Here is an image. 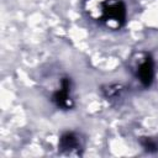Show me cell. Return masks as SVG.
Wrapping results in <instances>:
<instances>
[{
	"label": "cell",
	"instance_id": "1",
	"mask_svg": "<svg viewBox=\"0 0 158 158\" xmlns=\"http://www.w3.org/2000/svg\"><path fill=\"white\" fill-rule=\"evenodd\" d=\"M84 11L95 23L111 30H121L126 25L127 6L125 0H84Z\"/></svg>",
	"mask_w": 158,
	"mask_h": 158
},
{
	"label": "cell",
	"instance_id": "2",
	"mask_svg": "<svg viewBox=\"0 0 158 158\" xmlns=\"http://www.w3.org/2000/svg\"><path fill=\"white\" fill-rule=\"evenodd\" d=\"M130 70L143 85L149 86L154 79V60L147 52H136L130 59Z\"/></svg>",
	"mask_w": 158,
	"mask_h": 158
},
{
	"label": "cell",
	"instance_id": "3",
	"mask_svg": "<svg viewBox=\"0 0 158 158\" xmlns=\"http://www.w3.org/2000/svg\"><path fill=\"white\" fill-rule=\"evenodd\" d=\"M53 104L60 110H70L74 105L73 96H72V80L70 78L65 77L60 80L59 88L52 95Z\"/></svg>",
	"mask_w": 158,
	"mask_h": 158
},
{
	"label": "cell",
	"instance_id": "4",
	"mask_svg": "<svg viewBox=\"0 0 158 158\" xmlns=\"http://www.w3.org/2000/svg\"><path fill=\"white\" fill-rule=\"evenodd\" d=\"M81 141L79 136L74 132H65L59 138V149L62 153L73 156V154H80L81 148Z\"/></svg>",
	"mask_w": 158,
	"mask_h": 158
}]
</instances>
